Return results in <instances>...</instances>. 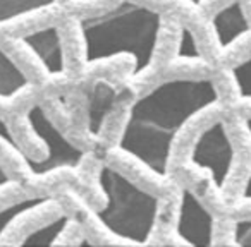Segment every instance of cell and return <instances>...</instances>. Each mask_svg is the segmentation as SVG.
Masks as SVG:
<instances>
[{
	"mask_svg": "<svg viewBox=\"0 0 251 247\" xmlns=\"http://www.w3.org/2000/svg\"><path fill=\"white\" fill-rule=\"evenodd\" d=\"M222 101L220 86L212 76L160 79L127 105L115 137V151L155 182L167 184L179 137Z\"/></svg>",
	"mask_w": 251,
	"mask_h": 247,
	"instance_id": "obj_1",
	"label": "cell"
},
{
	"mask_svg": "<svg viewBox=\"0 0 251 247\" xmlns=\"http://www.w3.org/2000/svg\"><path fill=\"white\" fill-rule=\"evenodd\" d=\"M165 18L140 0H115L108 7L76 18V31L84 69L126 60L129 79L151 72L160 50Z\"/></svg>",
	"mask_w": 251,
	"mask_h": 247,
	"instance_id": "obj_2",
	"label": "cell"
},
{
	"mask_svg": "<svg viewBox=\"0 0 251 247\" xmlns=\"http://www.w3.org/2000/svg\"><path fill=\"white\" fill-rule=\"evenodd\" d=\"M95 182L101 196V204L93 213L100 228L121 244H151L164 209L162 199L105 161L98 165Z\"/></svg>",
	"mask_w": 251,
	"mask_h": 247,
	"instance_id": "obj_3",
	"label": "cell"
},
{
	"mask_svg": "<svg viewBox=\"0 0 251 247\" xmlns=\"http://www.w3.org/2000/svg\"><path fill=\"white\" fill-rule=\"evenodd\" d=\"M237 150L226 118L215 117L198 129L184 157V168L208 182L215 198L229 192L236 174Z\"/></svg>",
	"mask_w": 251,
	"mask_h": 247,
	"instance_id": "obj_4",
	"label": "cell"
},
{
	"mask_svg": "<svg viewBox=\"0 0 251 247\" xmlns=\"http://www.w3.org/2000/svg\"><path fill=\"white\" fill-rule=\"evenodd\" d=\"M25 122L29 133L43 146V158L40 161V179L71 172L77 174L86 160V151L74 144L59 131L50 115L40 103H33L26 110Z\"/></svg>",
	"mask_w": 251,
	"mask_h": 247,
	"instance_id": "obj_5",
	"label": "cell"
},
{
	"mask_svg": "<svg viewBox=\"0 0 251 247\" xmlns=\"http://www.w3.org/2000/svg\"><path fill=\"white\" fill-rule=\"evenodd\" d=\"M172 237L176 244L189 247H212L215 246L217 220L206 208L195 189L188 184H181L177 189L174 228Z\"/></svg>",
	"mask_w": 251,
	"mask_h": 247,
	"instance_id": "obj_6",
	"label": "cell"
},
{
	"mask_svg": "<svg viewBox=\"0 0 251 247\" xmlns=\"http://www.w3.org/2000/svg\"><path fill=\"white\" fill-rule=\"evenodd\" d=\"M14 40L35 59L49 79H64L67 76V50L59 24L36 26L18 33Z\"/></svg>",
	"mask_w": 251,
	"mask_h": 247,
	"instance_id": "obj_7",
	"label": "cell"
},
{
	"mask_svg": "<svg viewBox=\"0 0 251 247\" xmlns=\"http://www.w3.org/2000/svg\"><path fill=\"white\" fill-rule=\"evenodd\" d=\"M206 28L217 55L226 59L234 53L239 45L251 38V19L246 0H226L210 14Z\"/></svg>",
	"mask_w": 251,
	"mask_h": 247,
	"instance_id": "obj_8",
	"label": "cell"
},
{
	"mask_svg": "<svg viewBox=\"0 0 251 247\" xmlns=\"http://www.w3.org/2000/svg\"><path fill=\"white\" fill-rule=\"evenodd\" d=\"M55 206L57 198L52 194L26 196V198L16 199V201L0 206V242L21 222L38 215V213L49 211V209L55 208Z\"/></svg>",
	"mask_w": 251,
	"mask_h": 247,
	"instance_id": "obj_9",
	"label": "cell"
},
{
	"mask_svg": "<svg viewBox=\"0 0 251 247\" xmlns=\"http://www.w3.org/2000/svg\"><path fill=\"white\" fill-rule=\"evenodd\" d=\"M169 66L172 67L208 66V60H206L205 53H203L198 38H196L193 29L184 21H179L176 24V43H174L171 60H169Z\"/></svg>",
	"mask_w": 251,
	"mask_h": 247,
	"instance_id": "obj_10",
	"label": "cell"
},
{
	"mask_svg": "<svg viewBox=\"0 0 251 247\" xmlns=\"http://www.w3.org/2000/svg\"><path fill=\"white\" fill-rule=\"evenodd\" d=\"M73 225L74 218L69 213H57L45 223L33 226L25 235H21L18 246H59L64 237L69 233V230L73 228Z\"/></svg>",
	"mask_w": 251,
	"mask_h": 247,
	"instance_id": "obj_11",
	"label": "cell"
},
{
	"mask_svg": "<svg viewBox=\"0 0 251 247\" xmlns=\"http://www.w3.org/2000/svg\"><path fill=\"white\" fill-rule=\"evenodd\" d=\"M31 79L0 45V103H9L31 90Z\"/></svg>",
	"mask_w": 251,
	"mask_h": 247,
	"instance_id": "obj_12",
	"label": "cell"
},
{
	"mask_svg": "<svg viewBox=\"0 0 251 247\" xmlns=\"http://www.w3.org/2000/svg\"><path fill=\"white\" fill-rule=\"evenodd\" d=\"M59 4V0H0V28L52 12Z\"/></svg>",
	"mask_w": 251,
	"mask_h": 247,
	"instance_id": "obj_13",
	"label": "cell"
},
{
	"mask_svg": "<svg viewBox=\"0 0 251 247\" xmlns=\"http://www.w3.org/2000/svg\"><path fill=\"white\" fill-rule=\"evenodd\" d=\"M237 107H251V52L234 60L226 70Z\"/></svg>",
	"mask_w": 251,
	"mask_h": 247,
	"instance_id": "obj_14",
	"label": "cell"
},
{
	"mask_svg": "<svg viewBox=\"0 0 251 247\" xmlns=\"http://www.w3.org/2000/svg\"><path fill=\"white\" fill-rule=\"evenodd\" d=\"M227 244L234 247H251V215L232 220Z\"/></svg>",
	"mask_w": 251,
	"mask_h": 247,
	"instance_id": "obj_15",
	"label": "cell"
},
{
	"mask_svg": "<svg viewBox=\"0 0 251 247\" xmlns=\"http://www.w3.org/2000/svg\"><path fill=\"white\" fill-rule=\"evenodd\" d=\"M241 129H243L244 136L248 139V144H250V163H248V170L246 175H244L243 187H241L237 202H241L243 206H250L251 204V113H246L241 117Z\"/></svg>",
	"mask_w": 251,
	"mask_h": 247,
	"instance_id": "obj_16",
	"label": "cell"
},
{
	"mask_svg": "<svg viewBox=\"0 0 251 247\" xmlns=\"http://www.w3.org/2000/svg\"><path fill=\"white\" fill-rule=\"evenodd\" d=\"M14 187H18V180H14V179L7 174V170L0 165V192H5Z\"/></svg>",
	"mask_w": 251,
	"mask_h": 247,
	"instance_id": "obj_17",
	"label": "cell"
},
{
	"mask_svg": "<svg viewBox=\"0 0 251 247\" xmlns=\"http://www.w3.org/2000/svg\"><path fill=\"white\" fill-rule=\"evenodd\" d=\"M182 2H184L189 9H193V11H200V9H203L208 4L210 0H182Z\"/></svg>",
	"mask_w": 251,
	"mask_h": 247,
	"instance_id": "obj_18",
	"label": "cell"
}]
</instances>
